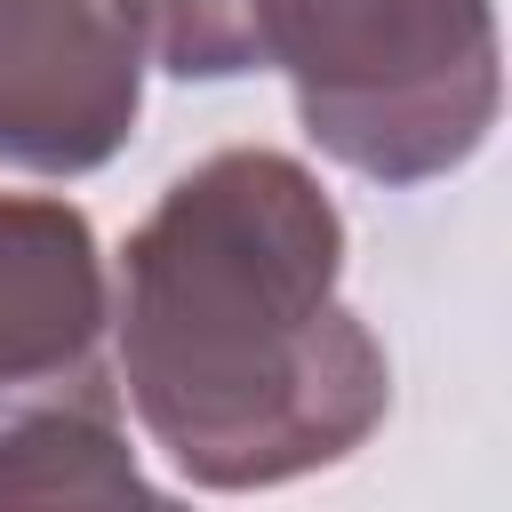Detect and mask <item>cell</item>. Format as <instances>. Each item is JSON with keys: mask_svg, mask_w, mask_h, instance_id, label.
Returning a JSON list of instances; mask_svg holds the SVG:
<instances>
[{"mask_svg": "<svg viewBox=\"0 0 512 512\" xmlns=\"http://www.w3.org/2000/svg\"><path fill=\"white\" fill-rule=\"evenodd\" d=\"M240 72H280L304 136L368 184L464 168L504 112L488 0H232Z\"/></svg>", "mask_w": 512, "mask_h": 512, "instance_id": "7a4b0ae2", "label": "cell"}, {"mask_svg": "<svg viewBox=\"0 0 512 512\" xmlns=\"http://www.w3.org/2000/svg\"><path fill=\"white\" fill-rule=\"evenodd\" d=\"M152 32H160V72L176 80H232L240 48H232V0H144Z\"/></svg>", "mask_w": 512, "mask_h": 512, "instance_id": "5b68a950", "label": "cell"}, {"mask_svg": "<svg viewBox=\"0 0 512 512\" xmlns=\"http://www.w3.org/2000/svg\"><path fill=\"white\" fill-rule=\"evenodd\" d=\"M144 64H160L144 0H0V168H104L136 128Z\"/></svg>", "mask_w": 512, "mask_h": 512, "instance_id": "277c9868", "label": "cell"}, {"mask_svg": "<svg viewBox=\"0 0 512 512\" xmlns=\"http://www.w3.org/2000/svg\"><path fill=\"white\" fill-rule=\"evenodd\" d=\"M120 392L192 488H280L344 464L392 408V368L344 304V216L288 152L184 168L112 280Z\"/></svg>", "mask_w": 512, "mask_h": 512, "instance_id": "6da1fadb", "label": "cell"}, {"mask_svg": "<svg viewBox=\"0 0 512 512\" xmlns=\"http://www.w3.org/2000/svg\"><path fill=\"white\" fill-rule=\"evenodd\" d=\"M152 496L120 424L112 280L72 200L0 192V504Z\"/></svg>", "mask_w": 512, "mask_h": 512, "instance_id": "3957f363", "label": "cell"}]
</instances>
